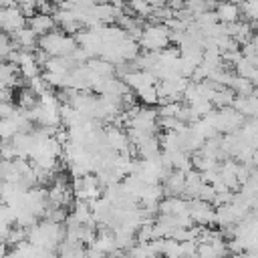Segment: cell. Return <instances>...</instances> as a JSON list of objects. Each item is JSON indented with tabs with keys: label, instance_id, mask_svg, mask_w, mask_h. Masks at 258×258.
Listing matches in <instances>:
<instances>
[{
	"label": "cell",
	"instance_id": "52a82bcc",
	"mask_svg": "<svg viewBox=\"0 0 258 258\" xmlns=\"http://www.w3.org/2000/svg\"><path fill=\"white\" fill-rule=\"evenodd\" d=\"M28 26H30V28L38 34V38H40V36H44V34H48V32H52V30L56 28V20H54L52 14L36 12L34 16L28 18Z\"/></svg>",
	"mask_w": 258,
	"mask_h": 258
},
{
	"label": "cell",
	"instance_id": "277c9868",
	"mask_svg": "<svg viewBox=\"0 0 258 258\" xmlns=\"http://www.w3.org/2000/svg\"><path fill=\"white\" fill-rule=\"evenodd\" d=\"M163 194L165 196H183L185 191V171L181 169H171L167 177L161 181Z\"/></svg>",
	"mask_w": 258,
	"mask_h": 258
},
{
	"label": "cell",
	"instance_id": "7a4b0ae2",
	"mask_svg": "<svg viewBox=\"0 0 258 258\" xmlns=\"http://www.w3.org/2000/svg\"><path fill=\"white\" fill-rule=\"evenodd\" d=\"M169 34H171V30L167 28L165 22H149L143 26L137 42L145 52H161L163 48H167L171 44Z\"/></svg>",
	"mask_w": 258,
	"mask_h": 258
},
{
	"label": "cell",
	"instance_id": "3957f363",
	"mask_svg": "<svg viewBox=\"0 0 258 258\" xmlns=\"http://www.w3.org/2000/svg\"><path fill=\"white\" fill-rule=\"evenodd\" d=\"M189 218L194 220L196 226H202V228L214 226L216 224V208L210 202L189 198Z\"/></svg>",
	"mask_w": 258,
	"mask_h": 258
},
{
	"label": "cell",
	"instance_id": "5b68a950",
	"mask_svg": "<svg viewBox=\"0 0 258 258\" xmlns=\"http://www.w3.org/2000/svg\"><path fill=\"white\" fill-rule=\"evenodd\" d=\"M232 107L238 113H242L244 119H256L258 117V97L254 93H250V95H236Z\"/></svg>",
	"mask_w": 258,
	"mask_h": 258
},
{
	"label": "cell",
	"instance_id": "ba28073f",
	"mask_svg": "<svg viewBox=\"0 0 258 258\" xmlns=\"http://www.w3.org/2000/svg\"><path fill=\"white\" fill-rule=\"evenodd\" d=\"M12 36V40H14V44L18 46V48H24V50H36V44H38V34L26 24L24 28H20V30H16L14 34H10Z\"/></svg>",
	"mask_w": 258,
	"mask_h": 258
},
{
	"label": "cell",
	"instance_id": "9c48e42d",
	"mask_svg": "<svg viewBox=\"0 0 258 258\" xmlns=\"http://www.w3.org/2000/svg\"><path fill=\"white\" fill-rule=\"evenodd\" d=\"M238 4L246 22H250L252 28H258V0H240Z\"/></svg>",
	"mask_w": 258,
	"mask_h": 258
},
{
	"label": "cell",
	"instance_id": "6da1fadb",
	"mask_svg": "<svg viewBox=\"0 0 258 258\" xmlns=\"http://www.w3.org/2000/svg\"><path fill=\"white\" fill-rule=\"evenodd\" d=\"M38 48H42L48 56H71L79 48V42L77 36L54 28L52 32L38 38Z\"/></svg>",
	"mask_w": 258,
	"mask_h": 258
},
{
	"label": "cell",
	"instance_id": "8992f818",
	"mask_svg": "<svg viewBox=\"0 0 258 258\" xmlns=\"http://www.w3.org/2000/svg\"><path fill=\"white\" fill-rule=\"evenodd\" d=\"M214 12H216L218 20L224 22V24L238 22L240 16H242V12H240V4H238V2H232V0H222L220 4H216Z\"/></svg>",
	"mask_w": 258,
	"mask_h": 258
},
{
	"label": "cell",
	"instance_id": "30bf717a",
	"mask_svg": "<svg viewBox=\"0 0 258 258\" xmlns=\"http://www.w3.org/2000/svg\"><path fill=\"white\" fill-rule=\"evenodd\" d=\"M127 8L137 18H151V14L155 10V6L151 2H147V0H129L127 2Z\"/></svg>",
	"mask_w": 258,
	"mask_h": 258
},
{
	"label": "cell",
	"instance_id": "8fae6325",
	"mask_svg": "<svg viewBox=\"0 0 258 258\" xmlns=\"http://www.w3.org/2000/svg\"><path fill=\"white\" fill-rule=\"evenodd\" d=\"M4 20H6V6H0V30L4 26Z\"/></svg>",
	"mask_w": 258,
	"mask_h": 258
}]
</instances>
